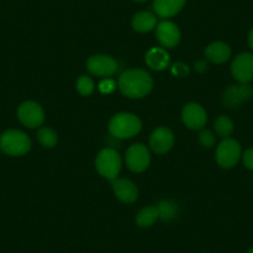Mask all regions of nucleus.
Returning <instances> with one entry per match:
<instances>
[{"label": "nucleus", "mask_w": 253, "mask_h": 253, "mask_svg": "<svg viewBox=\"0 0 253 253\" xmlns=\"http://www.w3.org/2000/svg\"><path fill=\"white\" fill-rule=\"evenodd\" d=\"M118 88L126 97L133 99L143 98L152 91L153 79L144 70H126L119 76Z\"/></svg>", "instance_id": "obj_1"}, {"label": "nucleus", "mask_w": 253, "mask_h": 253, "mask_svg": "<svg viewBox=\"0 0 253 253\" xmlns=\"http://www.w3.org/2000/svg\"><path fill=\"white\" fill-rule=\"evenodd\" d=\"M109 133L118 139L133 138L142 129V122L135 114L118 113L112 117L108 126Z\"/></svg>", "instance_id": "obj_2"}, {"label": "nucleus", "mask_w": 253, "mask_h": 253, "mask_svg": "<svg viewBox=\"0 0 253 253\" xmlns=\"http://www.w3.org/2000/svg\"><path fill=\"white\" fill-rule=\"evenodd\" d=\"M31 148V140L24 132L9 129L0 135V149L11 157H21Z\"/></svg>", "instance_id": "obj_3"}, {"label": "nucleus", "mask_w": 253, "mask_h": 253, "mask_svg": "<svg viewBox=\"0 0 253 253\" xmlns=\"http://www.w3.org/2000/svg\"><path fill=\"white\" fill-rule=\"evenodd\" d=\"M94 164H96V169L101 176L114 181L122 168L121 155L116 149L106 148V149L101 150L99 154L97 155Z\"/></svg>", "instance_id": "obj_4"}, {"label": "nucleus", "mask_w": 253, "mask_h": 253, "mask_svg": "<svg viewBox=\"0 0 253 253\" xmlns=\"http://www.w3.org/2000/svg\"><path fill=\"white\" fill-rule=\"evenodd\" d=\"M242 150L237 140L232 138H226L218 144L216 150V162L223 169H231L240 160Z\"/></svg>", "instance_id": "obj_5"}, {"label": "nucleus", "mask_w": 253, "mask_h": 253, "mask_svg": "<svg viewBox=\"0 0 253 253\" xmlns=\"http://www.w3.org/2000/svg\"><path fill=\"white\" fill-rule=\"evenodd\" d=\"M18 118L28 128H38L45 121L42 107L34 101H26L18 108Z\"/></svg>", "instance_id": "obj_6"}, {"label": "nucleus", "mask_w": 253, "mask_h": 253, "mask_svg": "<svg viewBox=\"0 0 253 253\" xmlns=\"http://www.w3.org/2000/svg\"><path fill=\"white\" fill-rule=\"evenodd\" d=\"M126 167L133 172H142L150 164V154L147 147L140 143L130 145L126 153Z\"/></svg>", "instance_id": "obj_7"}, {"label": "nucleus", "mask_w": 253, "mask_h": 253, "mask_svg": "<svg viewBox=\"0 0 253 253\" xmlns=\"http://www.w3.org/2000/svg\"><path fill=\"white\" fill-rule=\"evenodd\" d=\"M232 76L238 84H250L253 81V55L248 52L236 56L231 65Z\"/></svg>", "instance_id": "obj_8"}, {"label": "nucleus", "mask_w": 253, "mask_h": 253, "mask_svg": "<svg viewBox=\"0 0 253 253\" xmlns=\"http://www.w3.org/2000/svg\"><path fill=\"white\" fill-rule=\"evenodd\" d=\"M118 69V63L113 57L107 55H94L87 61V70L89 74L99 77L113 76Z\"/></svg>", "instance_id": "obj_9"}, {"label": "nucleus", "mask_w": 253, "mask_h": 253, "mask_svg": "<svg viewBox=\"0 0 253 253\" xmlns=\"http://www.w3.org/2000/svg\"><path fill=\"white\" fill-rule=\"evenodd\" d=\"M253 94V88L248 84H240L230 86L222 96V103L227 108L233 109L251 99Z\"/></svg>", "instance_id": "obj_10"}, {"label": "nucleus", "mask_w": 253, "mask_h": 253, "mask_svg": "<svg viewBox=\"0 0 253 253\" xmlns=\"http://www.w3.org/2000/svg\"><path fill=\"white\" fill-rule=\"evenodd\" d=\"M182 122L190 129H203L208 122V114L199 103H189L182 108Z\"/></svg>", "instance_id": "obj_11"}, {"label": "nucleus", "mask_w": 253, "mask_h": 253, "mask_svg": "<svg viewBox=\"0 0 253 253\" xmlns=\"http://www.w3.org/2000/svg\"><path fill=\"white\" fill-rule=\"evenodd\" d=\"M157 39L163 47L171 48L179 43L181 34L174 23L168 20L160 21L157 25Z\"/></svg>", "instance_id": "obj_12"}, {"label": "nucleus", "mask_w": 253, "mask_h": 253, "mask_svg": "<svg viewBox=\"0 0 253 253\" xmlns=\"http://www.w3.org/2000/svg\"><path fill=\"white\" fill-rule=\"evenodd\" d=\"M149 145L150 149L157 154H165L174 145V134L169 128L159 126L150 135Z\"/></svg>", "instance_id": "obj_13"}, {"label": "nucleus", "mask_w": 253, "mask_h": 253, "mask_svg": "<svg viewBox=\"0 0 253 253\" xmlns=\"http://www.w3.org/2000/svg\"><path fill=\"white\" fill-rule=\"evenodd\" d=\"M114 195L124 204H133L138 199V189L128 179H116L113 181Z\"/></svg>", "instance_id": "obj_14"}, {"label": "nucleus", "mask_w": 253, "mask_h": 253, "mask_svg": "<svg viewBox=\"0 0 253 253\" xmlns=\"http://www.w3.org/2000/svg\"><path fill=\"white\" fill-rule=\"evenodd\" d=\"M186 0H154L153 9L155 14L163 19L176 15L185 5Z\"/></svg>", "instance_id": "obj_15"}, {"label": "nucleus", "mask_w": 253, "mask_h": 253, "mask_svg": "<svg viewBox=\"0 0 253 253\" xmlns=\"http://www.w3.org/2000/svg\"><path fill=\"white\" fill-rule=\"evenodd\" d=\"M145 62L150 69L155 71H163L170 65V57L164 48L153 47L145 55Z\"/></svg>", "instance_id": "obj_16"}, {"label": "nucleus", "mask_w": 253, "mask_h": 253, "mask_svg": "<svg viewBox=\"0 0 253 253\" xmlns=\"http://www.w3.org/2000/svg\"><path fill=\"white\" fill-rule=\"evenodd\" d=\"M205 56L210 62L212 63H223L228 61L231 57V48L227 43L216 41L210 43L205 50Z\"/></svg>", "instance_id": "obj_17"}, {"label": "nucleus", "mask_w": 253, "mask_h": 253, "mask_svg": "<svg viewBox=\"0 0 253 253\" xmlns=\"http://www.w3.org/2000/svg\"><path fill=\"white\" fill-rule=\"evenodd\" d=\"M157 16L150 11H140L133 16L132 26L138 33H149L158 25Z\"/></svg>", "instance_id": "obj_18"}, {"label": "nucleus", "mask_w": 253, "mask_h": 253, "mask_svg": "<svg viewBox=\"0 0 253 253\" xmlns=\"http://www.w3.org/2000/svg\"><path fill=\"white\" fill-rule=\"evenodd\" d=\"M158 218H159V213H158L157 206H148L137 213L135 222L139 227H150Z\"/></svg>", "instance_id": "obj_19"}, {"label": "nucleus", "mask_w": 253, "mask_h": 253, "mask_svg": "<svg viewBox=\"0 0 253 253\" xmlns=\"http://www.w3.org/2000/svg\"><path fill=\"white\" fill-rule=\"evenodd\" d=\"M159 218L163 221H170L175 218L177 213V205L171 200H163L157 206Z\"/></svg>", "instance_id": "obj_20"}, {"label": "nucleus", "mask_w": 253, "mask_h": 253, "mask_svg": "<svg viewBox=\"0 0 253 253\" xmlns=\"http://www.w3.org/2000/svg\"><path fill=\"white\" fill-rule=\"evenodd\" d=\"M38 140L43 148H53L58 142V137L56 132L51 128L43 126L38 132Z\"/></svg>", "instance_id": "obj_21"}, {"label": "nucleus", "mask_w": 253, "mask_h": 253, "mask_svg": "<svg viewBox=\"0 0 253 253\" xmlns=\"http://www.w3.org/2000/svg\"><path fill=\"white\" fill-rule=\"evenodd\" d=\"M215 130L221 138L226 139L233 133V122L228 117L220 116L215 121Z\"/></svg>", "instance_id": "obj_22"}, {"label": "nucleus", "mask_w": 253, "mask_h": 253, "mask_svg": "<svg viewBox=\"0 0 253 253\" xmlns=\"http://www.w3.org/2000/svg\"><path fill=\"white\" fill-rule=\"evenodd\" d=\"M76 87L80 94H82V96H89V94H92V92L94 89V82L91 77L81 76L77 80Z\"/></svg>", "instance_id": "obj_23"}, {"label": "nucleus", "mask_w": 253, "mask_h": 253, "mask_svg": "<svg viewBox=\"0 0 253 253\" xmlns=\"http://www.w3.org/2000/svg\"><path fill=\"white\" fill-rule=\"evenodd\" d=\"M199 143L205 148L212 147L215 144V135L211 130H203L199 134Z\"/></svg>", "instance_id": "obj_24"}, {"label": "nucleus", "mask_w": 253, "mask_h": 253, "mask_svg": "<svg viewBox=\"0 0 253 253\" xmlns=\"http://www.w3.org/2000/svg\"><path fill=\"white\" fill-rule=\"evenodd\" d=\"M171 71H172V74L176 75V76L185 77L186 75H189V67H187L185 63L176 62V63H174V65H172Z\"/></svg>", "instance_id": "obj_25"}, {"label": "nucleus", "mask_w": 253, "mask_h": 253, "mask_svg": "<svg viewBox=\"0 0 253 253\" xmlns=\"http://www.w3.org/2000/svg\"><path fill=\"white\" fill-rule=\"evenodd\" d=\"M242 160L243 165H245L248 170H253V148H250V149H247L243 153Z\"/></svg>", "instance_id": "obj_26"}, {"label": "nucleus", "mask_w": 253, "mask_h": 253, "mask_svg": "<svg viewBox=\"0 0 253 253\" xmlns=\"http://www.w3.org/2000/svg\"><path fill=\"white\" fill-rule=\"evenodd\" d=\"M114 87H116V84H114V82L112 81V80H106V81L99 84V89H101L102 92H104V93L112 92L114 89Z\"/></svg>", "instance_id": "obj_27"}, {"label": "nucleus", "mask_w": 253, "mask_h": 253, "mask_svg": "<svg viewBox=\"0 0 253 253\" xmlns=\"http://www.w3.org/2000/svg\"><path fill=\"white\" fill-rule=\"evenodd\" d=\"M195 70L198 72H200V74L205 72L206 70H208V63H206V61H204V60L196 61V62H195Z\"/></svg>", "instance_id": "obj_28"}, {"label": "nucleus", "mask_w": 253, "mask_h": 253, "mask_svg": "<svg viewBox=\"0 0 253 253\" xmlns=\"http://www.w3.org/2000/svg\"><path fill=\"white\" fill-rule=\"evenodd\" d=\"M248 45H250V47L252 48L253 51V29L250 31V34H248Z\"/></svg>", "instance_id": "obj_29"}, {"label": "nucleus", "mask_w": 253, "mask_h": 253, "mask_svg": "<svg viewBox=\"0 0 253 253\" xmlns=\"http://www.w3.org/2000/svg\"><path fill=\"white\" fill-rule=\"evenodd\" d=\"M247 253H253V247L252 248H251V250L250 251H248V252Z\"/></svg>", "instance_id": "obj_30"}, {"label": "nucleus", "mask_w": 253, "mask_h": 253, "mask_svg": "<svg viewBox=\"0 0 253 253\" xmlns=\"http://www.w3.org/2000/svg\"><path fill=\"white\" fill-rule=\"evenodd\" d=\"M135 1H145V0H135Z\"/></svg>", "instance_id": "obj_31"}]
</instances>
